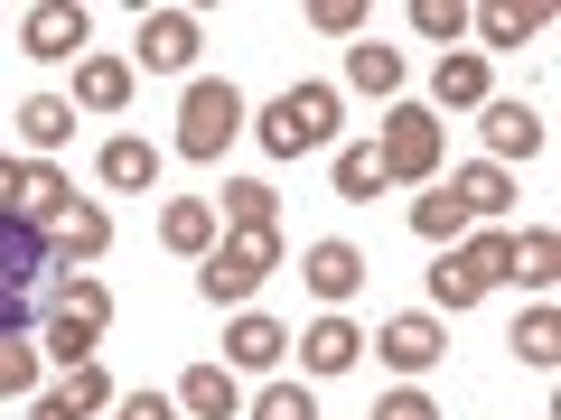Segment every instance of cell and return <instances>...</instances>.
I'll return each mask as SVG.
<instances>
[{
	"label": "cell",
	"mask_w": 561,
	"mask_h": 420,
	"mask_svg": "<svg viewBox=\"0 0 561 420\" xmlns=\"http://www.w3.org/2000/svg\"><path fill=\"white\" fill-rule=\"evenodd\" d=\"M375 160H383V178H393V187L440 178V160H449L440 113H431V103H383V121H375Z\"/></svg>",
	"instance_id": "cell-1"
},
{
	"label": "cell",
	"mask_w": 561,
	"mask_h": 420,
	"mask_svg": "<svg viewBox=\"0 0 561 420\" xmlns=\"http://www.w3.org/2000/svg\"><path fill=\"white\" fill-rule=\"evenodd\" d=\"M272 271H280V224H253V234H225L216 253L197 261V290H206L216 308H243Z\"/></svg>",
	"instance_id": "cell-2"
},
{
	"label": "cell",
	"mask_w": 561,
	"mask_h": 420,
	"mask_svg": "<svg viewBox=\"0 0 561 420\" xmlns=\"http://www.w3.org/2000/svg\"><path fill=\"white\" fill-rule=\"evenodd\" d=\"M337 131V84H290V94L262 103L253 140L272 150V160H300V150H319V140Z\"/></svg>",
	"instance_id": "cell-3"
},
{
	"label": "cell",
	"mask_w": 561,
	"mask_h": 420,
	"mask_svg": "<svg viewBox=\"0 0 561 420\" xmlns=\"http://www.w3.org/2000/svg\"><path fill=\"white\" fill-rule=\"evenodd\" d=\"M243 131V94L225 75H197L179 103V160H225V140Z\"/></svg>",
	"instance_id": "cell-4"
},
{
	"label": "cell",
	"mask_w": 561,
	"mask_h": 420,
	"mask_svg": "<svg viewBox=\"0 0 561 420\" xmlns=\"http://www.w3.org/2000/svg\"><path fill=\"white\" fill-rule=\"evenodd\" d=\"M47 261H57V234H47L38 215H20V206H0V290L47 280Z\"/></svg>",
	"instance_id": "cell-5"
},
{
	"label": "cell",
	"mask_w": 561,
	"mask_h": 420,
	"mask_svg": "<svg viewBox=\"0 0 561 420\" xmlns=\"http://www.w3.org/2000/svg\"><path fill=\"white\" fill-rule=\"evenodd\" d=\"M478 113H486L478 131H486V160H496V168H515V160H542V140H552V121H542L534 103H496V94H486Z\"/></svg>",
	"instance_id": "cell-6"
},
{
	"label": "cell",
	"mask_w": 561,
	"mask_h": 420,
	"mask_svg": "<svg viewBox=\"0 0 561 420\" xmlns=\"http://www.w3.org/2000/svg\"><path fill=\"white\" fill-rule=\"evenodd\" d=\"M150 66V75H187L197 66V20L187 10H140V57H131V75Z\"/></svg>",
	"instance_id": "cell-7"
},
{
	"label": "cell",
	"mask_w": 561,
	"mask_h": 420,
	"mask_svg": "<svg viewBox=\"0 0 561 420\" xmlns=\"http://www.w3.org/2000/svg\"><path fill=\"white\" fill-rule=\"evenodd\" d=\"M84 38H94V20H84L76 0H38V10L20 20V47H28V57H47V66H57V57L84 66Z\"/></svg>",
	"instance_id": "cell-8"
},
{
	"label": "cell",
	"mask_w": 561,
	"mask_h": 420,
	"mask_svg": "<svg viewBox=\"0 0 561 420\" xmlns=\"http://www.w3.org/2000/svg\"><path fill=\"white\" fill-rule=\"evenodd\" d=\"M375 355L393 364V374H431V364L449 355V337H440V318H421V308H402V318H383Z\"/></svg>",
	"instance_id": "cell-9"
},
{
	"label": "cell",
	"mask_w": 561,
	"mask_h": 420,
	"mask_svg": "<svg viewBox=\"0 0 561 420\" xmlns=\"http://www.w3.org/2000/svg\"><path fill=\"white\" fill-rule=\"evenodd\" d=\"M431 103H440V113H478V103H486V57H478V47H440V66H431Z\"/></svg>",
	"instance_id": "cell-10"
},
{
	"label": "cell",
	"mask_w": 561,
	"mask_h": 420,
	"mask_svg": "<svg viewBox=\"0 0 561 420\" xmlns=\"http://www.w3.org/2000/svg\"><path fill=\"white\" fill-rule=\"evenodd\" d=\"M280 355H290V327L262 318V308H243V318L225 327V364H234V374H262V364H280Z\"/></svg>",
	"instance_id": "cell-11"
},
{
	"label": "cell",
	"mask_w": 561,
	"mask_h": 420,
	"mask_svg": "<svg viewBox=\"0 0 561 420\" xmlns=\"http://www.w3.org/2000/svg\"><path fill=\"white\" fill-rule=\"evenodd\" d=\"M94 178L122 187V197H140V187H160V150H150V140H131V131H113V140L94 150Z\"/></svg>",
	"instance_id": "cell-12"
},
{
	"label": "cell",
	"mask_w": 561,
	"mask_h": 420,
	"mask_svg": "<svg viewBox=\"0 0 561 420\" xmlns=\"http://www.w3.org/2000/svg\"><path fill=\"white\" fill-rule=\"evenodd\" d=\"M300 280H309V290H319L328 308H337V300H356V290H365V253H356V243H309Z\"/></svg>",
	"instance_id": "cell-13"
},
{
	"label": "cell",
	"mask_w": 561,
	"mask_h": 420,
	"mask_svg": "<svg viewBox=\"0 0 561 420\" xmlns=\"http://www.w3.org/2000/svg\"><path fill=\"white\" fill-rule=\"evenodd\" d=\"M449 197L468 206V224H496L505 206H515V178H505L496 160H468V168H449Z\"/></svg>",
	"instance_id": "cell-14"
},
{
	"label": "cell",
	"mask_w": 561,
	"mask_h": 420,
	"mask_svg": "<svg viewBox=\"0 0 561 420\" xmlns=\"http://www.w3.org/2000/svg\"><path fill=\"white\" fill-rule=\"evenodd\" d=\"M160 243L187 253V261H206V253H216V206H206V197H169L160 206Z\"/></svg>",
	"instance_id": "cell-15"
},
{
	"label": "cell",
	"mask_w": 561,
	"mask_h": 420,
	"mask_svg": "<svg viewBox=\"0 0 561 420\" xmlns=\"http://www.w3.org/2000/svg\"><path fill=\"white\" fill-rule=\"evenodd\" d=\"M179 411H187V420H234L243 393H234L225 364H187V374H179Z\"/></svg>",
	"instance_id": "cell-16"
},
{
	"label": "cell",
	"mask_w": 561,
	"mask_h": 420,
	"mask_svg": "<svg viewBox=\"0 0 561 420\" xmlns=\"http://www.w3.org/2000/svg\"><path fill=\"white\" fill-rule=\"evenodd\" d=\"M356 355H365V337H356V327L337 318V308H328L319 327H300V364H309V374H346Z\"/></svg>",
	"instance_id": "cell-17"
},
{
	"label": "cell",
	"mask_w": 561,
	"mask_h": 420,
	"mask_svg": "<svg viewBox=\"0 0 561 420\" xmlns=\"http://www.w3.org/2000/svg\"><path fill=\"white\" fill-rule=\"evenodd\" d=\"M103 243H113V215H103V206H76V215L57 224V261H47V271H84V261H103Z\"/></svg>",
	"instance_id": "cell-18"
},
{
	"label": "cell",
	"mask_w": 561,
	"mask_h": 420,
	"mask_svg": "<svg viewBox=\"0 0 561 420\" xmlns=\"http://www.w3.org/2000/svg\"><path fill=\"white\" fill-rule=\"evenodd\" d=\"M216 215H225V234H253V224H280V187H272V178H225Z\"/></svg>",
	"instance_id": "cell-19"
},
{
	"label": "cell",
	"mask_w": 561,
	"mask_h": 420,
	"mask_svg": "<svg viewBox=\"0 0 561 420\" xmlns=\"http://www.w3.org/2000/svg\"><path fill=\"white\" fill-rule=\"evenodd\" d=\"M76 103L84 113H122V103H131V57H84L76 66Z\"/></svg>",
	"instance_id": "cell-20"
},
{
	"label": "cell",
	"mask_w": 561,
	"mask_h": 420,
	"mask_svg": "<svg viewBox=\"0 0 561 420\" xmlns=\"http://www.w3.org/2000/svg\"><path fill=\"white\" fill-rule=\"evenodd\" d=\"M346 84L375 94V103H393V94H402V57H393L383 38H356V47H346Z\"/></svg>",
	"instance_id": "cell-21"
},
{
	"label": "cell",
	"mask_w": 561,
	"mask_h": 420,
	"mask_svg": "<svg viewBox=\"0 0 561 420\" xmlns=\"http://www.w3.org/2000/svg\"><path fill=\"white\" fill-rule=\"evenodd\" d=\"M20 140L28 150H66V140H76V103L66 94H28L20 103Z\"/></svg>",
	"instance_id": "cell-22"
},
{
	"label": "cell",
	"mask_w": 561,
	"mask_h": 420,
	"mask_svg": "<svg viewBox=\"0 0 561 420\" xmlns=\"http://www.w3.org/2000/svg\"><path fill=\"white\" fill-rule=\"evenodd\" d=\"M505 280H524V290H552V280H561V234H552V224L515 234V261H505Z\"/></svg>",
	"instance_id": "cell-23"
},
{
	"label": "cell",
	"mask_w": 561,
	"mask_h": 420,
	"mask_svg": "<svg viewBox=\"0 0 561 420\" xmlns=\"http://www.w3.org/2000/svg\"><path fill=\"white\" fill-rule=\"evenodd\" d=\"M468 28H478L486 47H524V38L552 28V10H505V0H496V10H468ZM486 47H478V57H486Z\"/></svg>",
	"instance_id": "cell-24"
},
{
	"label": "cell",
	"mask_w": 561,
	"mask_h": 420,
	"mask_svg": "<svg viewBox=\"0 0 561 420\" xmlns=\"http://www.w3.org/2000/svg\"><path fill=\"white\" fill-rule=\"evenodd\" d=\"M38 337H47V355L76 374V364H94V346H103V327H84V318H66V308H47L38 318Z\"/></svg>",
	"instance_id": "cell-25"
},
{
	"label": "cell",
	"mask_w": 561,
	"mask_h": 420,
	"mask_svg": "<svg viewBox=\"0 0 561 420\" xmlns=\"http://www.w3.org/2000/svg\"><path fill=\"white\" fill-rule=\"evenodd\" d=\"M383 187H393V178H383L375 140H356V150H337V197H346V206H375Z\"/></svg>",
	"instance_id": "cell-26"
},
{
	"label": "cell",
	"mask_w": 561,
	"mask_h": 420,
	"mask_svg": "<svg viewBox=\"0 0 561 420\" xmlns=\"http://www.w3.org/2000/svg\"><path fill=\"white\" fill-rule=\"evenodd\" d=\"M505 346H515V355L534 364V374H552V364H561V318H552V308H524Z\"/></svg>",
	"instance_id": "cell-27"
},
{
	"label": "cell",
	"mask_w": 561,
	"mask_h": 420,
	"mask_svg": "<svg viewBox=\"0 0 561 420\" xmlns=\"http://www.w3.org/2000/svg\"><path fill=\"white\" fill-rule=\"evenodd\" d=\"M57 308L84 318V327H113V290H103L94 271H57Z\"/></svg>",
	"instance_id": "cell-28"
},
{
	"label": "cell",
	"mask_w": 561,
	"mask_h": 420,
	"mask_svg": "<svg viewBox=\"0 0 561 420\" xmlns=\"http://www.w3.org/2000/svg\"><path fill=\"white\" fill-rule=\"evenodd\" d=\"M412 234H421V243H440V253H449V243H459V234H468V206H459V197H449V187H431V197H421V206H412Z\"/></svg>",
	"instance_id": "cell-29"
},
{
	"label": "cell",
	"mask_w": 561,
	"mask_h": 420,
	"mask_svg": "<svg viewBox=\"0 0 561 420\" xmlns=\"http://www.w3.org/2000/svg\"><path fill=\"white\" fill-rule=\"evenodd\" d=\"M20 215H38V224H66V215H76V187H66V168L28 160V206H20Z\"/></svg>",
	"instance_id": "cell-30"
},
{
	"label": "cell",
	"mask_w": 561,
	"mask_h": 420,
	"mask_svg": "<svg viewBox=\"0 0 561 420\" xmlns=\"http://www.w3.org/2000/svg\"><path fill=\"white\" fill-rule=\"evenodd\" d=\"M28 383H38V346H28V337H0V401H20Z\"/></svg>",
	"instance_id": "cell-31"
},
{
	"label": "cell",
	"mask_w": 561,
	"mask_h": 420,
	"mask_svg": "<svg viewBox=\"0 0 561 420\" xmlns=\"http://www.w3.org/2000/svg\"><path fill=\"white\" fill-rule=\"evenodd\" d=\"M412 28H421V38H449V47H459V38H468V10H459V0H412Z\"/></svg>",
	"instance_id": "cell-32"
},
{
	"label": "cell",
	"mask_w": 561,
	"mask_h": 420,
	"mask_svg": "<svg viewBox=\"0 0 561 420\" xmlns=\"http://www.w3.org/2000/svg\"><path fill=\"white\" fill-rule=\"evenodd\" d=\"M253 420H319V401H309V383H272L253 401Z\"/></svg>",
	"instance_id": "cell-33"
},
{
	"label": "cell",
	"mask_w": 561,
	"mask_h": 420,
	"mask_svg": "<svg viewBox=\"0 0 561 420\" xmlns=\"http://www.w3.org/2000/svg\"><path fill=\"white\" fill-rule=\"evenodd\" d=\"M309 20H319V38H365V10H356V0H319Z\"/></svg>",
	"instance_id": "cell-34"
},
{
	"label": "cell",
	"mask_w": 561,
	"mask_h": 420,
	"mask_svg": "<svg viewBox=\"0 0 561 420\" xmlns=\"http://www.w3.org/2000/svg\"><path fill=\"white\" fill-rule=\"evenodd\" d=\"M113 420H179L169 393H113Z\"/></svg>",
	"instance_id": "cell-35"
},
{
	"label": "cell",
	"mask_w": 561,
	"mask_h": 420,
	"mask_svg": "<svg viewBox=\"0 0 561 420\" xmlns=\"http://www.w3.org/2000/svg\"><path fill=\"white\" fill-rule=\"evenodd\" d=\"M375 420H440V411H431V393H412V383H402V393L375 401Z\"/></svg>",
	"instance_id": "cell-36"
},
{
	"label": "cell",
	"mask_w": 561,
	"mask_h": 420,
	"mask_svg": "<svg viewBox=\"0 0 561 420\" xmlns=\"http://www.w3.org/2000/svg\"><path fill=\"white\" fill-rule=\"evenodd\" d=\"M38 327V308H28V290H0V337H28Z\"/></svg>",
	"instance_id": "cell-37"
},
{
	"label": "cell",
	"mask_w": 561,
	"mask_h": 420,
	"mask_svg": "<svg viewBox=\"0 0 561 420\" xmlns=\"http://www.w3.org/2000/svg\"><path fill=\"white\" fill-rule=\"evenodd\" d=\"M0 206H28V160H10V150H0Z\"/></svg>",
	"instance_id": "cell-38"
},
{
	"label": "cell",
	"mask_w": 561,
	"mask_h": 420,
	"mask_svg": "<svg viewBox=\"0 0 561 420\" xmlns=\"http://www.w3.org/2000/svg\"><path fill=\"white\" fill-rule=\"evenodd\" d=\"M28 420H84V401L57 383V393H38V411H28Z\"/></svg>",
	"instance_id": "cell-39"
}]
</instances>
